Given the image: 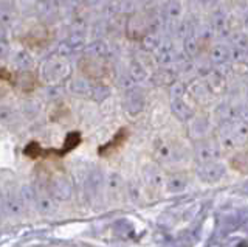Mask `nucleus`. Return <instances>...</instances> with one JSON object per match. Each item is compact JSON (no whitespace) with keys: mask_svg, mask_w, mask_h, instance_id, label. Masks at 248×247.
<instances>
[{"mask_svg":"<svg viewBox=\"0 0 248 247\" xmlns=\"http://www.w3.org/2000/svg\"><path fill=\"white\" fill-rule=\"evenodd\" d=\"M213 33L217 39H230L231 34V27H230V20L225 14H217L213 20Z\"/></svg>","mask_w":248,"mask_h":247,"instance_id":"4be33fe9","label":"nucleus"},{"mask_svg":"<svg viewBox=\"0 0 248 247\" xmlns=\"http://www.w3.org/2000/svg\"><path fill=\"white\" fill-rule=\"evenodd\" d=\"M84 47H85V34L73 32L64 42L59 45L58 55L68 58L70 55H75L78 50H84Z\"/></svg>","mask_w":248,"mask_h":247,"instance_id":"2eb2a0df","label":"nucleus"},{"mask_svg":"<svg viewBox=\"0 0 248 247\" xmlns=\"http://www.w3.org/2000/svg\"><path fill=\"white\" fill-rule=\"evenodd\" d=\"M245 94H247V99H248V86H247V92H245Z\"/></svg>","mask_w":248,"mask_h":247,"instance_id":"de8ad7c7","label":"nucleus"},{"mask_svg":"<svg viewBox=\"0 0 248 247\" xmlns=\"http://www.w3.org/2000/svg\"><path fill=\"white\" fill-rule=\"evenodd\" d=\"M79 140H81V137H79V134L78 132H70L68 135H67V138H65V143H64V151L67 152V151H72L75 146L79 143Z\"/></svg>","mask_w":248,"mask_h":247,"instance_id":"4c0bfd02","label":"nucleus"},{"mask_svg":"<svg viewBox=\"0 0 248 247\" xmlns=\"http://www.w3.org/2000/svg\"><path fill=\"white\" fill-rule=\"evenodd\" d=\"M115 13H120L124 14V16H130L132 13H135L137 10V5H135V0H118L115 3Z\"/></svg>","mask_w":248,"mask_h":247,"instance_id":"473e14b6","label":"nucleus"},{"mask_svg":"<svg viewBox=\"0 0 248 247\" xmlns=\"http://www.w3.org/2000/svg\"><path fill=\"white\" fill-rule=\"evenodd\" d=\"M194 154H196V159L199 164H206V162H213V160H219L222 148L217 138L213 137H205L197 140L196 146H194Z\"/></svg>","mask_w":248,"mask_h":247,"instance_id":"39448f33","label":"nucleus"},{"mask_svg":"<svg viewBox=\"0 0 248 247\" xmlns=\"http://www.w3.org/2000/svg\"><path fill=\"white\" fill-rule=\"evenodd\" d=\"M28 2H34V0H28Z\"/></svg>","mask_w":248,"mask_h":247,"instance_id":"09e8293b","label":"nucleus"},{"mask_svg":"<svg viewBox=\"0 0 248 247\" xmlns=\"http://www.w3.org/2000/svg\"><path fill=\"white\" fill-rule=\"evenodd\" d=\"M11 92V87H10V82H6L3 80H0V98L6 97L8 94Z\"/></svg>","mask_w":248,"mask_h":247,"instance_id":"ea45409f","label":"nucleus"},{"mask_svg":"<svg viewBox=\"0 0 248 247\" xmlns=\"http://www.w3.org/2000/svg\"><path fill=\"white\" fill-rule=\"evenodd\" d=\"M126 36L132 41H141V37L152 32V14L146 11H135L127 16L126 25Z\"/></svg>","mask_w":248,"mask_h":247,"instance_id":"20e7f679","label":"nucleus"},{"mask_svg":"<svg viewBox=\"0 0 248 247\" xmlns=\"http://www.w3.org/2000/svg\"><path fill=\"white\" fill-rule=\"evenodd\" d=\"M84 55L95 56V58H107L108 56V45L103 39H95L89 45L84 47Z\"/></svg>","mask_w":248,"mask_h":247,"instance_id":"cd10ccee","label":"nucleus"},{"mask_svg":"<svg viewBox=\"0 0 248 247\" xmlns=\"http://www.w3.org/2000/svg\"><path fill=\"white\" fill-rule=\"evenodd\" d=\"M149 80L155 86H169L177 80V73L170 67H158L157 70L151 72Z\"/></svg>","mask_w":248,"mask_h":247,"instance_id":"aec40b11","label":"nucleus"},{"mask_svg":"<svg viewBox=\"0 0 248 247\" xmlns=\"http://www.w3.org/2000/svg\"><path fill=\"white\" fill-rule=\"evenodd\" d=\"M53 39L51 32L45 25H34L31 27L25 37H23V44L28 45V47H46Z\"/></svg>","mask_w":248,"mask_h":247,"instance_id":"1a4fd4ad","label":"nucleus"},{"mask_svg":"<svg viewBox=\"0 0 248 247\" xmlns=\"http://www.w3.org/2000/svg\"><path fill=\"white\" fill-rule=\"evenodd\" d=\"M169 97L170 99L175 98H185L186 95V84L180 80H175L172 84H169Z\"/></svg>","mask_w":248,"mask_h":247,"instance_id":"72a5a7b5","label":"nucleus"},{"mask_svg":"<svg viewBox=\"0 0 248 247\" xmlns=\"http://www.w3.org/2000/svg\"><path fill=\"white\" fill-rule=\"evenodd\" d=\"M5 198V213L11 218H20L25 212V202L20 195V190H16V187H8L3 191Z\"/></svg>","mask_w":248,"mask_h":247,"instance_id":"6e6552de","label":"nucleus"},{"mask_svg":"<svg viewBox=\"0 0 248 247\" xmlns=\"http://www.w3.org/2000/svg\"><path fill=\"white\" fill-rule=\"evenodd\" d=\"M36 76L31 70H19L16 75V86H17L23 94H28V92H33L36 89Z\"/></svg>","mask_w":248,"mask_h":247,"instance_id":"412c9836","label":"nucleus"},{"mask_svg":"<svg viewBox=\"0 0 248 247\" xmlns=\"http://www.w3.org/2000/svg\"><path fill=\"white\" fill-rule=\"evenodd\" d=\"M68 90L76 97H90L92 98L93 84L90 82V80L75 78V80H72L68 82Z\"/></svg>","mask_w":248,"mask_h":247,"instance_id":"5701e85b","label":"nucleus"},{"mask_svg":"<svg viewBox=\"0 0 248 247\" xmlns=\"http://www.w3.org/2000/svg\"><path fill=\"white\" fill-rule=\"evenodd\" d=\"M200 47H202V41H200V37L196 34V32L191 33L189 36H186L183 39V51H185V55L188 59L197 58Z\"/></svg>","mask_w":248,"mask_h":247,"instance_id":"a878e982","label":"nucleus"},{"mask_svg":"<svg viewBox=\"0 0 248 247\" xmlns=\"http://www.w3.org/2000/svg\"><path fill=\"white\" fill-rule=\"evenodd\" d=\"M70 73H72V67H70L68 61L61 55H54L44 61L39 75H41L42 82L56 86V84L64 82L70 76Z\"/></svg>","mask_w":248,"mask_h":247,"instance_id":"f03ea898","label":"nucleus"},{"mask_svg":"<svg viewBox=\"0 0 248 247\" xmlns=\"http://www.w3.org/2000/svg\"><path fill=\"white\" fill-rule=\"evenodd\" d=\"M161 16L168 28H170L174 32L178 20L183 17V3L182 0H166L165 5H163L161 10Z\"/></svg>","mask_w":248,"mask_h":247,"instance_id":"9d476101","label":"nucleus"},{"mask_svg":"<svg viewBox=\"0 0 248 247\" xmlns=\"http://www.w3.org/2000/svg\"><path fill=\"white\" fill-rule=\"evenodd\" d=\"M16 120V111L11 106H0V123H13Z\"/></svg>","mask_w":248,"mask_h":247,"instance_id":"e433bc0d","label":"nucleus"},{"mask_svg":"<svg viewBox=\"0 0 248 247\" xmlns=\"http://www.w3.org/2000/svg\"><path fill=\"white\" fill-rule=\"evenodd\" d=\"M227 168L220 160L206 162V164L197 165V177L203 183H217L223 179Z\"/></svg>","mask_w":248,"mask_h":247,"instance_id":"0eeeda50","label":"nucleus"},{"mask_svg":"<svg viewBox=\"0 0 248 247\" xmlns=\"http://www.w3.org/2000/svg\"><path fill=\"white\" fill-rule=\"evenodd\" d=\"M135 2L138 3V5H141V6H149L154 0H135Z\"/></svg>","mask_w":248,"mask_h":247,"instance_id":"a18cd8bd","label":"nucleus"},{"mask_svg":"<svg viewBox=\"0 0 248 247\" xmlns=\"http://www.w3.org/2000/svg\"><path fill=\"white\" fill-rule=\"evenodd\" d=\"M231 68L239 75H248V63L245 59H239V61H232L231 63Z\"/></svg>","mask_w":248,"mask_h":247,"instance_id":"58836bf2","label":"nucleus"},{"mask_svg":"<svg viewBox=\"0 0 248 247\" xmlns=\"http://www.w3.org/2000/svg\"><path fill=\"white\" fill-rule=\"evenodd\" d=\"M228 41L232 44L231 47H236L245 51L248 49V32L247 30H232Z\"/></svg>","mask_w":248,"mask_h":247,"instance_id":"7c9ffc66","label":"nucleus"},{"mask_svg":"<svg viewBox=\"0 0 248 247\" xmlns=\"http://www.w3.org/2000/svg\"><path fill=\"white\" fill-rule=\"evenodd\" d=\"M186 94H189L191 98L196 103H205L208 99V97L211 95V94H209V90L206 89L203 81H194L191 86H186Z\"/></svg>","mask_w":248,"mask_h":247,"instance_id":"393cba45","label":"nucleus"},{"mask_svg":"<svg viewBox=\"0 0 248 247\" xmlns=\"http://www.w3.org/2000/svg\"><path fill=\"white\" fill-rule=\"evenodd\" d=\"M242 25L245 27V30L248 32V13L245 14V17H244V20H242Z\"/></svg>","mask_w":248,"mask_h":247,"instance_id":"49530a36","label":"nucleus"},{"mask_svg":"<svg viewBox=\"0 0 248 247\" xmlns=\"http://www.w3.org/2000/svg\"><path fill=\"white\" fill-rule=\"evenodd\" d=\"M157 156L165 164H178L183 159V148L174 143H161L157 149Z\"/></svg>","mask_w":248,"mask_h":247,"instance_id":"a211bd4d","label":"nucleus"},{"mask_svg":"<svg viewBox=\"0 0 248 247\" xmlns=\"http://www.w3.org/2000/svg\"><path fill=\"white\" fill-rule=\"evenodd\" d=\"M188 128H189V134L192 138L200 140V138L208 137V132L211 131V123L206 115H194V117L188 121Z\"/></svg>","mask_w":248,"mask_h":247,"instance_id":"f3484780","label":"nucleus"},{"mask_svg":"<svg viewBox=\"0 0 248 247\" xmlns=\"http://www.w3.org/2000/svg\"><path fill=\"white\" fill-rule=\"evenodd\" d=\"M0 80H3L6 82H11L13 81V75L6 70V68H0Z\"/></svg>","mask_w":248,"mask_h":247,"instance_id":"37998d69","label":"nucleus"},{"mask_svg":"<svg viewBox=\"0 0 248 247\" xmlns=\"http://www.w3.org/2000/svg\"><path fill=\"white\" fill-rule=\"evenodd\" d=\"M170 112L174 114V117H177V120L185 123H188L196 115V109L185 98L170 99Z\"/></svg>","mask_w":248,"mask_h":247,"instance_id":"6ab92c4d","label":"nucleus"},{"mask_svg":"<svg viewBox=\"0 0 248 247\" xmlns=\"http://www.w3.org/2000/svg\"><path fill=\"white\" fill-rule=\"evenodd\" d=\"M165 187H166V191L169 193H182L188 187V179H186V176L182 173L170 174L165 182Z\"/></svg>","mask_w":248,"mask_h":247,"instance_id":"bb28decb","label":"nucleus"},{"mask_svg":"<svg viewBox=\"0 0 248 247\" xmlns=\"http://www.w3.org/2000/svg\"><path fill=\"white\" fill-rule=\"evenodd\" d=\"M208 59L213 66H217V67L231 63V47L225 42L213 44L208 53Z\"/></svg>","mask_w":248,"mask_h":247,"instance_id":"dca6fc26","label":"nucleus"},{"mask_svg":"<svg viewBox=\"0 0 248 247\" xmlns=\"http://www.w3.org/2000/svg\"><path fill=\"white\" fill-rule=\"evenodd\" d=\"M108 95H110V89H108L106 84L98 82L93 84V92H92V98L96 99V101H103Z\"/></svg>","mask_w":248,"mask_h":247,"instance_id":"f704fd0d","label":"nucleus"},{"mask_svg":"<svg viewBox=\"0 0 248 247\" xmlns=\"http://www.w3.org/2000/svg\"><path fill=\"white\" fill-rule=\"evenodd\" d=\"M144 177H146V181L152 185H160L163 182L160 171H157V168H154V166H147L144 169Z\"/></svg>","mask_w":248,"mask_h":247,"instance_id":"c9c22d12","label":"nucleus"},{"mask_svg":"<svg viewBox=\"0 0 248 247\" xmlns=\"http://www.w3.org/2000/svg\"><path fill=\"white\" fill-rule=\"evenodd\" d=\"M146 106V98L141 90L132 87L126 90V97H124V109L129 115H138L141 114Z\"/></svg>","mask_w":248,"mask_h":247,"instance_id":"4468645a","label":"nucleus"},{"mask_svg":"<svg viewBox=\"0 0 248 247\" xmlns=\"http://www.w3.org/2000/svg\"><path fill=\"white\" fill-rule=\"evenodd\" d=\"M161 33L160 32H149L146 33L143 37H141V49L147 53H154L155 50H157V47L160 45L161 42Z\"/></svg>","mask_w":248,"mask_h":247,"instance_id":"c85d7f7f","label":"nucleus"},{"mask_svg":"<svg viewBox=\"0 0 248 247\" xmlns=\"http://www.w3.org/2000/svg\"><path fill=\"white\" fill-rule=\"evenodd\" d=\"M5 216H6V213H5V198H3V190H2V187H0V222L5 219Z\"/></svg>","mask_w":248,"mask_h":247,"instance_id":"a19ab883","label":"nucleus"},{"mask_svg":"<svg viewBox=\"0 0 248 247\" xmlns=\"http://www.w3.org/2000/svg\"><path fill=\"white\" fill-rule=\"evenodd\" d=\"M154 61L157 63L158 67H172L178 59V53L175 50V45L170 37L163 36L161 42L157 47V50L154 51Z\"/></svg>","mask_w":248,"mask_h":247,"instance_id":"423d86ee","label":"nucleus"},{"mask_svg":"<svg viewBox=\"0 0 248 247\" xmlns=\"http://www.w3.org/2000/svg\"><path fill=\"white\" fill-rule=\"evenodd\" d=\"M205 86L209 90V94L213 97H220L227 92L228 82H227V76H225L220 70H208L205 75Z\"/></svg>","mask_w":248,"mask_h":247,"instance_id":"f8f14e48","label":"nucleus"},{"mask_svg":"<svg viewBox=\"0 0 248 247\" xmlns=\"http://www.w3.org/2000/svg\"><path fill=\"white\" fill-rule=\"evenodd\" d=\"M82 2H84L85 5H89V6H96V5H99V3H103L104 0H82Z\"/></svg>","mask_w":248,"mask_h":247,"instance_id":"c03bdc74","label":"nucleus"},{"mask_svg":"<svg viewBox=\"0 0 248 247\" xmlns=\"http://www.w3.org/2000/svg\"><path fill=\"white\" fill-rule=\"evenodd\" d=\"M231 165L239 173H247L248 174V151L237 152L234 157L231 159Z\"/></svg>","mask_w":248,"mask_h":247,"instance_id":"2f4dec72","label":"nucleus"},{"mask_svg":"<svg viewBox=\"0 0 248 247\" xmlns=\"http://www.w3.org/2000/svg\"><path fill=\"white\" fill-rule=\"evenodd\" d=\"M34 205L42 214H51L54 212V198L51 196L48 185L41 183L34 187Z\"/></svg>","mask_w":248,"mask_h":247,"instance_id":"9b49d317","label":"nucleus"},{"mask_svg":"<svg viewBox=\"0 0 248 247\" xmlns=\"http://www.w3.org/2000/svg\"><path fill=\"white\" fill-rule=\"evenodd\" d=\"M78 67L82 72V75L90 81L101 82L110 72V66L107 63V58H95L84 55L78 61Z\"/></svg>","mask_w":248,"mask_h":247,"instance_id":"7ed1b4c3","label":"nucleus"},{"mask_svg":"<svg viewBox=\"0 0 248 247\" xmlns=\"http://www.w3.org/2000/svg\"><path fill=\"white\" fill-rule=\"evenodd\" d=\"M8 55H10V45L5 41H0V59L6 58Z\"/></svg>","mask_w":248,"mask_h":247,"instance_id":"79ce46f5","label":"nucleus"},{"mask_svg":"<svg viewBox=\"0 0 248 247\" xmlns=\"http://www.w3.org/2000/svg\"><path fill=\"white\" fill-rule=\"evenodd\" d=\"M216 138L222 151L244 149L248 145V123L242 120H223Z\"/></svg>","mask_w":248,"mask_h":247,"instance_id":"f257e3e1","label":"nucleus"},{"mask_svg":"<svg viewBox=\"0 0 248 247\" xmlns=\"http://www.w3.org/2000/svg\"><path fill=\"white\" fill-rule=\"evenodd\" d=\"M13 61H14V66L17 67L19 70H33V67H34V59L27 50L16 51Z\"/></svg>","mask_w":248,"mask_h":247,"instance_id":"c756f323","label":"nucleus"},{"mask_svg":"<svg viewBox=\"0 0 248 247\" xmlns=\"http://www.w3.org/2000/svg\"><path fill=\"white\" fill-rule=\"evenodd\" d=\"M48 190L54 200H59V202H64V200H68L72 198V185L64 176L51 177L48 182Z\"/></svg>","mask_w":248,"mask_h":247,"instance_id":"ddd939ff","label":"nucleus"},{"mask_svg":"<svg viewBox=\"0 0 248 247\" xmlns=\"http://www.w3.org/2000/svg\"><path fill=\"white\" fill-rule=\"evenodd\" d=\"M127 73L130 75V78L134 80L135 82L146 81V80L151 76V70H149V68H147L140 59H132V61H130Z\"/></svg>","mask_w":248,"mask_h":247,"instance_id":"b1692460","label":"nucleus"}]
</instances>
